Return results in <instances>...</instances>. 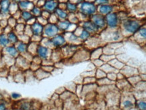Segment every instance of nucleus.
Segmentation results:
<instances>
[{"instance_id": "nucleus-1", "label": "nucleus", "mask_w": 146, "mask_h": 110, "mask_svg": "<svg viewBox=\"0 0 146 110\" xmlns=\"http://www.w3.org/2000/svg\"><path fill=\"white\" fill-rule=\"evenodd\" d=\"M97 6L94 2L84 1L79 5V12L84 16H93L96 14Z\"/></svg>"}, {"instance_id": "nucleus-2", "label": "nucleus", "mask_w": 146, "mask_h": 110, "mask_svg": "<svg viewBox=\"0 0 146 110\" xmlns=\"http://www.w3.org/2000/svg\"><path fill=\"white\" fill-rule=\"evenodd\" d=\"M59 31L60 30H59L57 24L48 23L44 26L43 35H44L46 37H48V38L51 39L54 36L57 35Z\"/></svg>"}, {"instance_id": "nucleus-3", "label": "nucleus", "mask_w": 146, "mask_h": 110, "mask_svg": "<svg viewBox=\"0 0 146 110\" xmlns=\"http://www.w3.org/2000/svg\"><path fill=\"white\" fill-rule=\"evenodd\" d=\"M124 29L129 33H135L139 30L140 24L134 20H126L122 23Z\"/></svg>"}, {"instance_id": "nucleus-4", "label": "nucleus", "mask_w": 146, "mask_h": 110, "mask_svg": "<svg viewBox=\"0 0 146 110\" xmlns=\"http://www.w3.org/2000/svg\"><path fill=\"white\" fill-rule=\"evenodd\" d=\"M52 52V50L48 47L43 46L39 44L37 50V56L42 60H46V59H50Z\"/></svg>"}, {"instance_id": "nucleus-5", "label": "nucleus", "mask_w": 146, "mask_h": 110, "mask_svg": "<svg viewBox=\"0 0 146 110\" xmlns=\"http://www.w3.org/2000/svg\"><path fill=\"white\" fill-rule=\"evenodd\" d=\"M91 21L99 29H104L106 25V19L104 16L100 14H95L91 16Z\"/></svg>"}, {"instance_id": "nucleus-6", "label": "nucleus", "mask_w": 146, "mask_h": 110, "mask_svg": "<svg viewBox=\"0 0 146 110\" xmlns=\"http://www.w3.org/2000/svg\"><path fill=\"white\" fill-rule=\"evenodd\" d=\"M51 41L54 48H59L64 47L66 44L67 41L64 35L62 34H57L54 37L51 38Z\"/></svg>"}, {"instance_id": "nucleus-7", "label": "nucleus", "mask_w": 146, "mask_h": 110, "mask_svg": "<svg viewBox=\"0 0 146 110\" xmlns=\"http://www.w3.org/2000/svg\"><path fill=\"white\" fill-rule=\"evenodd\" d=\"M105 19L106 21V25H108V26L109 27L116 28L118 26L119 19L116 13L111 12V13L106 15Z\"/></svg>"}, {"instance_id": "nucleus-8", "label": "nucleus", "mask_w": 146, "mask_h": 110, "mask_svg": "<svg viewBox=\"0 0 146 110\" xmlns=\"http://www.w3.org/2000/svg\"><path fill=\"white\" fill-rule=\"evenodd\" d=\"M30 61L26 59L22 55H20L17 58H16L15 65L18 67L20 69H28L30 66Z\"/></svg>"}, {"instance_id": "nucleus-9", "label": "nucleus", "mask_w": 146, "mask_h": 110, "mask_svg": "<svg viewBox=\"0 0 146 110\" xmlns=\"http://www.w3.org/2000/svg\"><path fill=\"white\" fill-rule=\"evenodd\" d=\"M3 55L10 56V57H13V58H17L20 55L18 51L17 48L15 45H9V46L3 48Z\"/></svg>"}, {"instance_id": "nucleus-10", "label": "nucleus", "mask_w": 146, "mask_h": 110, "mask_svg": "<svg viewBox=\"0 0 146 110\" xmlns=\"http://www.w3.org/2000/svg\"><path fill=\"white\" fill-rule=\"evenodd\" d=\"M57 6H58V2L56 0H48L46 1L43 8L44 9V10L51 13V12H55V10L57 8Z\"/></svg>"}, {"instance_id": "nucleus-11", "label": "nucleus", "mask_w": 146, "mask_h": 110, "mask_svg": "<svg viewBox=\"0 0 146 110\" xmlns=\"http://www.w3.org/2000/svg\"><path fill=\"white\" fill-rule=\"evenodd\" d=\"M31 27V29L32 31V34L35 35H39L42 36L43 33V29H44V25L41 24L37 21L35 23H34Z\"/></svg>"}, {"instance_id": "nucleus-12", "label": "nucleus", "mask_w": 146, "mask_h": 110, "mask_svg": "<svg viewBox=\"0 0 146 110\" xmlns=\"http://www.w3.org/2000/svg\"><path fill=\"white\" fill-rule=\"evenodd\" d=\"M83 29L87 31L90 33H95L99 31V29L95 26V25L91 21L84 22L83 24Z\"/></svg>"}, {"instance_id": "nucleus-13", "label": "nucleus", "mask_w": 146, "mask_h": 110, "mask_svg": "<svg viewBox=\"0 0 146 110\" xmlns=\"http://www.w3.org/2000/svg\"><path fill=\"white\" fill-rule=\"evenodd\" d=\"M34 3L32 1H28V0H22L20 2L18 3V7L19 9L21 11L23 10H28V11H30L33 8Z\"/></svg>"}, {"instance_id": "nucleus-14", "label": "nucleus", "mask_w": 146, "mask_h": 110, "mask_svg": "<svg viewBox=\"0 0 146 110\" xmlns=\"http://www.w3.org/2000/svg\"><path fill=\"white\" fill-rule=\"evenodd\" d=\"M64 37L66 39V41L70 42L72 44H77V43H79V41L81 40L79 39V36H77L74 33H69V32L68 33H66Z\"/></svg>"}, {"instance_id": "nucleus-15", "label": "nucleus", "mask_w": 146, "mask_h": 110, "mask_svg": "<svg viewBox=\"0 0 146 110\" xmlns=\"http://www.w3.org/2000/svg\"><path fill=\"white\" fill-rule=\"evenodd\" d=\"M10 0H1L0 2V8H1V12L3 14H10L9 9H10Z\"/></svg>"}, {"instance_id": "nucleus-16", "label": "nucleus", "mask_w": 146, "mask_h": 110, "mask_svg": "<svg viewBox=\"0 0 146 110\" xmlns=\"http://www.w3.org/2000/svg\"><path fill=\"white\" fill-rule=\"evenodd\" d=\"M57 25L58 26L59 30L66 31L69 30L70 27L73 25V23L68 21V20H63L62 21H58Z\"/></svg>"}, {"instance_id": "nucleus-17", "label": "nucleus", "mask_w": 146, "mask_h": 110, "mask_svg": "<svg viewBox=\"0 0 146 110\" xmlns=\"http://www.w3.org/2000/svg\"><path fill=\"white\" fill-rule=\"evenodd\" d=\"M99 12L102 15H107V14L111 13L113 10V7L108 4L101 5L99 7Z\"/></svg>"}, {"instance_id": "nucleus-18", "label": "nucleus", "mask_w": 146, "mask_h": 110, "mask_svg": "<svg viewBox=\"0 0 146 110\" xmlns=\"http://www.w3.org/2000/svg\"><path fill=\"white\" fill-rule=\"evenodd\" d=\"M15 46L20 55H23V54L28 52V44H26V43L19 41Z\"/></svg>"}, {"instance_id": "nucleus-19", "label": "nucleus", "mask_w": 146, "mask_h": 110, "mask_svg": "<svg viewBox=\"0 0 146 110\" xmlns=\"http://www.w3.org/2000/svg\"><path fill=\"white\" fill-rule=\"evenodd\" d=\"M39 45V43L30 41L28 44V52H30L33 56L36 55H37V50Z\"/></svg>"}, {"instance_id": "nucleus-20", "label": "nucleus", "mask_w": 146, "mask_h": 110, "mask_svg": "<svg viewBox=\"0 0 146 110\" xmlns=\"http://www.w3.org/2000/svg\"><path fill=\"white\" fill-rule=\"evenodd\" d=\"M55 14L57 18L62 20H66L68 18V13L66 10H63L62 8H57L55 10Z\"/></svg>"}, {"instance_id": "nucleus-21", "label": "nucleus", "mask_w": 146, "mask_h": 110, "mask_svg": "<svg viewBox=\"0 0 146 110\" xmlns=\"http://www.w3.org/2000/svg\"><path fill=\"white\" fill-rule=\"evenodd\" d=\"M9 45H10V42L9 41L8 35L5 33L0 34V46L5 48Z\"/></svg>"}, {"instance_id": "nucleus-22", "label": "nucleus", "mask_w": 146, "mask_h": 110, "mask_svg": "<svg viewBox=\"0 0 146 110\" xmlns=\"http://www.w3.org/2000/svg\"><path fill=\"white\" fill-rule=\"evenodd\" d=\"M8 37L9 39V41H10V44L16 45L19 41L18 34L16 33L14 31H12L10 32V33H9L8 34Z\"/></svg>"}, {"instance_id": "nucleus-23", "label": "nucleus", "mask_w": 146, "mask_h": 110, "mask_svg": "<svg viewBox=\"0 0 146 110\" xmlns=\"http://www.w3.org/2000/svg\"><path fill=\"white\" fill-rule=\"evenodd\" d=\"M34 16L32 15L30 11H28V10H23L21 12V18L25 22H26L28 21H29L30 19H31L32 18H33Z\"/></svg>"}, {"instance_id": "nucleus-24", "label": "nucleus", "mask_w": 146, "mask_h": 110, "mask_svg": "<svg viewBox=\"0 0 146 110\" xmlns=\"http://www.w3.org/2000/svg\"><path fill=\"white\" fill-rule=\"evenodd\" d=\"M66 8L68 12H71V13H75L77 12L78 7H77V4L72 3V2H67L66 4Z\"/></svg>"}, {"instance_id": "nucleus-25", "label": "nucleus", "mask_w": 146, "mask_h": 110, "mask_svg": "<svg viewBox=\"0 0 146 110\" xmlns=\"http://www.w3.org/2000/svg\"><path fill=\"white\" fill-rule=\"evenodd\" d=\"M26 25L25 23H18L15 27H14V29H15L16 33H17L18 35L19 34L23 33H24V31L25 29V27H26Z\"/></svg>"}, {"instance_id": "nucleus-26", "label": "nucleus", "mask_w": 146, "mask_h": 110, "mask_svg": "<svg viewBox=\"0 0 146 110\" xmlns=\"http://www.w3.org/2000/svg\"><path fill=\"white\" fill-rule=\"evenodd\" d=\"M90 35H91V33H89L87 31L85 30V29H83L82 31H81V33H79V39H81V40L86 41L89 38Z\"/></svg>"}, {"instance_id": "nucleus-27", "label": "nucleus", "mask_w": 146, "mask_h": 110, "mask_svg": "<svg viewBox=\"0 0 146 110\" xmlns=\"http://www.w3.org/2000/svg\"><path fill=\"white\" fill-rule=\"evenodd\" d=\"M42 11L43 10H41L40 7H38L37 6H34V7L32 8V10H30V12H31L32 15H33L34 17L36 18L40 17V16L41 15V14H42Z\"/></svg>"}, {"instance_id": "nucleus-28", "label": "nucleus", "mask_w": 146, "mask_h": 110, "mask_svg": "<svg viewBox=\"0 0 146 110\" xmlns=\"http://www.w3.org/2000/svg\"><path fill=\"white\" fill-rule=\"evenodd\" d=\"M18 39L19 41H22V42L26 43V44H28L30 41H31V39H30V37H29L28 35H26L25 33H21L18 35Z\"/></svg>"}, {"instance_id": "nucleus-29", "label": "nucleus", "mask_w": 146, "mask_h": 110, "mask_svg": "<svg viewBox=\"0 0 146 110\" xmlns=\"http://www.w3.org/2000/svg\"><path fill=\"white\" fill-rule=\"evenodd\" d=\"M18 10H20L18 7V3L14 2V1L13 2H11L10 6V9H9V11H10V14H14Z\"/></svg>"}, {"instance_id": "nucleus-30", "label": "nucleus", "mask_w": 146, "mask_h": 110, "mask_svg": "<svg viewBox=\"0 0 146 110\" xmlns=\"http://www.w3.org/2000/svg\"><path fill=\"white\" fill-rule=\"evenodd\" d=\"M19 110H31V103L29 102H24L20 104Z\"/></svg>"}, {"instance_id": "nucleus-31", "label": "nucleus", "mask_w": 146, "mask_h": 110, "mask_svg": "<svg viewBox=\"0 0 146 110\" xmlns=\"http://www.w3.org/2000/svg\"><path fill=\"white\" fill-rule=\"evenodd\" d=\"M8 24L9 26H10L11 27H14L16 26V24L18 23L17 19H16L14 17H10L8 19Z\"/></svg>"}, {"instance_id": "nucleus-32", "label": "nucleus", "mask_w": 146, "mask_h": 110, "mask_svg": "<svg viewBox=\"0 0 146 110\" xmlns=\"http://www.w3.org/2000/svg\"><path fill=\"white\" fill-rule=\"evenodd\" d=\"M24 33H25L26 35H28L29 37H31V36L33 35V34H32V31L31 27H30V25H26V27H25V29L24 31Z\"/></svg>"}, {"instance_id": "nucleus-33", "label": "nucleus", "mask_w": 146, "mask_h": 110, "mask_svg": "<svg viewBox=\"0 0 146 110\" xmlns=\"http://www.w3.org/2000/svg\"><path fill=\"white\" fill-rule=\"evenodd\" d=\"M139 33L141 37L143 39H146V27L141 28L139 30Z\"/></svg>"}, {"instance_id": "nucleus-34", "label": "nucleus", "mask_w": 146, "mask_h": 110, "mask_svg": "<svg viewBox=\"0 0 146 110\" xmlns=\"http://www.w3.org/2000/svg\"><path fill=\"white\" fill-rule=\"evenodd\" d=\"M94 3L95 5H104V4H108L109 3V0H95Z\"/></svg>"}, {"instance_id": "nucleus-35", "label": "nucleus", "mask_w": 146, "mask_h": 110, "mask_svg": "<svg viewBox=\"0 0 146 110\" xmlns=\"http://www.w3.org/2000/svg\"><path fill=\"white\" fill-rule=\"evenodd\" d=\"M138 106L141 110H146V102L141 101L139 103Z\"/></svg>"}, {"instance_id": "nucleus-36", "label": "nucleus", "mask_w": 146, "mask_h": 110, "mask_svg": "<svg viewBox=\"0 0 146 110\" xmlns=\"http://www.w3.org/2000/svg\"><path fill=\"white\" fill-rule=\"evenodd\" d=\"M11 97L13 99L16 100V99H19L20 98H21V95L18 93H12V95H11Z\"/></svg>"}, {"instance_id": "nucleus-37", "label": "nucleus", "mask_w": 146, "mask_h": 110, "mask_svg": "<svg viewBox=\"0 0 146 110\" xmlns=\"http://www.w3.org/2000/svg\"><path fill=\"white\" fill-rule=\"evenodd\" d=\"M46 0H37V3H36V6H38V7H43L44 6L45 3H46Z\"/></svg>"}, {"instance_id": "nucleus-38", "label": "nucleus", "mask_w": 146, "mask_h": 110, "mask_svg": "<svg viewBox=\"0 0 146 110\" xmlns=\"http://www.w3.org/2000/svg\"><path fill=\"white\" fill-rule=\"evenodd\" d=\"M123 105H124V107H125L126 108L131 107H133V105L132 103L130 101H125L124 102Z\"/></svg>"}, {"instance_id": "nucleus-39", "label": "nucleus", "mask_w": 146, "mask_h": 110, "mask_svg": "<svg viewBox=\"0 0 146 110\" xmlns=\"http://www.w3.org/2000/svg\"><path fill=\"white\" fill-rule=\"evenodd\" d=\"M82 1H83V0H70V2L74 3H75V4H78V3L80 4Z\"/></svg>"}, {"instance_id": "nucleus-40", "label": "nucleus", "mask_w": 146, "mask_h": 110, "mask_svg": "<svg viewBox=\"0 0 146 110\" xmlns=\"http://www.w3.org/2000/svg\"><path fill=\"white\" fill-rule=\"evenodd\" d=\"M0 110H7V107L5 104L4 103H0Z\"/></svg>"}, {"instance_id": "nucleus-41", "label": "nucleus", "mask_w": 146, "mask_h": 110, "mask_svg": "<svg viewBox=\"0 0 146 110\" xmlns=\"http://www.w3.org/2000/svg\"><path fill=\"white\" fill-rule=\"evenodd\" d=\"M21 1H22V0H13L14 2H16V3H18L19 2H20Z\"/></svg>"}, {"instance_id": "nucleus-42", "label": "nucleus", "mask_w": 146, "mask_h": 110, "mask_svg": "<svg viewBox=\"0 0 146 110\" xmlns=\"http://www.w3.org/2000/svg\"><path fill=\"white\" fill-rule=\"evenodd\" d=\"M87 1H90V2H93V1H95V0H86Z\"/></svg>"}, {"instance_id": "nucleus-43", "label": "nucleus", "mask_w": 146, "mask_h": 110, "mask_svg": "<svg viewBox=\"0 0 146 110\" xmlns=\"http://www.w3.org/2000/svg\"><path fill=\"white\" fill-rule=\"evenodd\" d=\"M28 1H32V2H33V1H35V0H28Z\"/></svg>"}, {"instance_id": "nucleus-44", "label": "nucleus", "mask_w": 146, "mask_h": 110, "mask_svg": "<svg viewBox=\"0 0 146 110\" xmlns=\"http://www.w3.org/2000/svg\"><path fill=\"white\" fill-rule=\"evenodd\" d=\"M46 1H48V0H46Z\"/></svg>"}, {"instance_id": "nucleus-45", "label": "nucleus", "mask_w": 146, "mask_h": 110, "mask_svg": "<svg viewBox=\"0 0 146 110\" xmlns=\"http://www.w3.org/2000/svg\"><path fill=\"white\" fill-rule=\"evenodd\" d=\"M0 2H1V1H0Z\"/></svg>"}]
</instances>
